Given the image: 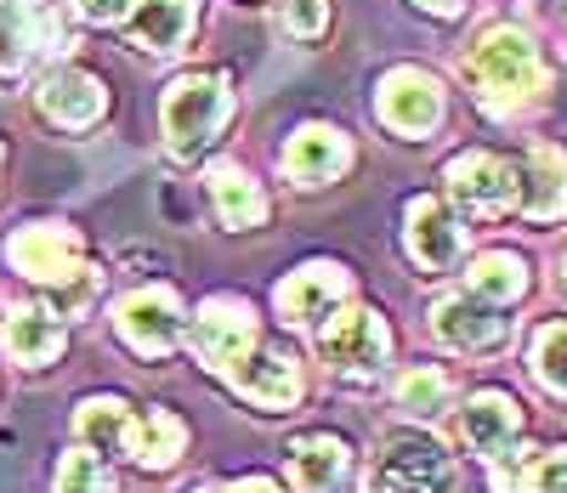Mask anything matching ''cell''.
Instances as JSON below:
<instances>
[{
    "instance_id": "25",
    "label": "cell",
    "mask_w": 567,
    "mask_h": 493,
    "mask_svg": "<svg viewBox=\"0 0 567 493\" xmlns=\"http://www.w3.org/2000/svg\"><path fill=\"white\" fill-rule=\"evenodd\" d=\"M125 425H131V409L120 403V398H91V403H80V414H74V431L85 436V449L91 454H120V442H125Z\"/></svg>"
},
{
    "instance_id": "8",
    "label": "cell",
    "mask_w": 567,
    "mask_h": 493,
    "mask_svg": "<svg viewBox=\"0 0 567 493\" xmlns=\"http://www.w3.org/2000/svg\"><path fill=\"white\" fill-rule=\"evenodd\" d=\"M194 347H199V358H205L210 369L233 374V369L250 358V347H256V318H250V307L233 301V295H216V301H205L199 318H194Z\"/></svg>"
},
{
    "instance_id": "18",
    "label": "cell",
    "mask_w": 567,
    "mask_h": 493,
    "mask_svg": "<svg viewBox=\"0 0 567 493\" xmlns=\"http://www.w3.org/2000/svg\"><path fill=\"white\" fill-rule=\"evenodd\" d=\"M182 442H187V425H182L176 414H165V409H148L142 420H131V425H125L120 454H125V460H136L142 471H165V465H176Z\"/></svg>"
},
{
    "instance_id": "6",
    "label": "cell",
    "mask_w": 567,
    "mask_h": 493,
    "mask_svg": "<svg viewBox=\"0 0 567 493\" xmlns=\"http://www.w3.org/2000/svg\"><path fill=\"white\" fill-rule=\"evenodd\" d=\"M114 323H120V340L131 352H142V358H165L176 340H182V301L171 289H136V295H125L120 301V312H114Z\"/></svg>"
},
{
    "instance_id": "5",
    "label": "cell",
    "mask_w": 567,
    "mask_h": 493,
    "mask_svg": "<svg viewBox=\"0 0 567 493\" xmlns=\"http://www.w3.org/2000/svg\"><path fill=\"white\" fill-rule=\"evenodd\" d=\"M318 352L336 363L341 374H374L386 363L392 352V335L381 323V312H369V307H347L329 318V329L318 335Z\"/></svg>"
},
{
    "instance_id": "10",
    "label": "cell",
    "mask_w": 567,
    "mask_h": 493,
    "mask_svg": "<svg viewBox=\"0 0 567 493\" xmlns=\"http://www.w3.org/2000/svg\"><path fill=\"white\" fill-rule=\"evenodd\" d=\"M432 329L454 352H488L505 340V318H499L494 301H483V295H449V301H437Z\"/></svg>"
},
{
    "instance_id": "34",
    "label": "cell",
    "mask_w": 567,
    "mask_h": 493,
    "mask_svg": "<svg viewBox=\"0 0 567 493\" xmlns=\"http://www.w3.org/2000/svg\"><path fill=\"white\" fill-rule=\"evenodd\" d=\"M0 160H7V154H0Z\"/></svg>"
},
{
    "instance_id": "29",
    "label": "cell",
    "mask_w": 567,
    "mask_h": 493,
    "mask_svg": "<svg viewBox=\"0 0 567 493\" xmlns=\"http://www.w3.org/2000/svg\"><path fill=\"white\" fill-rule=\"evenodd\" d=\"M58 493H114V476H109V465L91 454V449H80V454H63Z\"/></svg>"
},
{
    "instance_id": "28",
    "label": "cell",
    "mask_w": 567,
    "mask_h": 493,
    "mask_svg": "<svg viewBox=\"0 0 567 493\" xmlns=\"http://www.w3.org/2000/svg\"><path fill=\"white\" fill-rule=\"evenodd\" d=\"M534 374L545 391H561L567 398V323H545L534 340Z\"/></svg>"
},
{
    "instance_id": "27",
    "label": "cell",
    "mask_w": 567,
    "mask_h": 493,
    "mask_svg": "<svg viewBox=\"0 0 567 493\" xmlns=\"http://www.w3.org/2000/svg\"><path fill=\"white\" fill-rule=\"evenodd\" d=\"M449 403V374L443 369H409L398 380V409L403 414H437Z\"/></svg>"
},
{
    "instance_id": "12",
    "label": "cell",
    "mask_w": 567,
    "mask_h": 493,
    "mask_svg": "<svg viewBox=\"0 0 567 493\" xmlns=\"http://www.w3.org/2000/svg\"><path fill=\"white\" fill-rule=\"evenodd\" d=\"M516 431H523V409H516V398H505V391H483V398H471L465 414H460V442L483 460H499L516 442Z\"/></svg>"
},
{
    "instance_id": "20",
    "label": "cell",
    "mask_w": 567,
    "mask_h": 493,
    "mask_svg": "<svg viewBox=\"0 0 567 493\" xmlns=\"http://www.w3.org/2000/svg\"><path fill=\"white\" fill-rule=\"evenodd\" d=\"M347 442L341 436H301L290 442V471H296V487L301 493H336L347 482Z\"/></svg>"
},
{
    "instance_id": "7",
    "label": "cell",
    "mask_w": 567,
    "mask_h": 493,
    "mask_svg": "<svg viewBox=\"0 0 567 493\" xmlns=\"http://www.w3.org/2000/svg\"><path fill=\"white\" fill-rule=\"evenodd\" d=\"M449 193L460 199L465 216H477V222H494L516 205V171L494 154H460L449 160Z\"/></svg>"
},
{
    "instance_id": "2",
    "label": "cell",
    "mask_w": 567,
    "mask_h": 493,
    "mask_svg": "<svg viewBox=\"0 0 567 493\" xmlns=\"http://www.w3.org/2000/svg\"><path fill=\"white\" fill-rule=\"evenodd\" d=\"M233 109V96H227V80L216 74H187L165 91V136H171V154L176 160H194L199 147L221 131Z\"/></svg>"
},
{
    "instance_id": "9",
    "label": "cell",
    "mask_w": 567,
    "mask_h": 493,
    "mask_svg": "<svg viewBox=\"0 0 567 493\" xmlns=\"http://www.w3.org/2000/svg\"><path fill=\"white\" fill-rule=\"evenodd\" d=\"M381 120L403 136H425L443 120V85L420 69H392L381 80Z\"/></svg>"
},
{
    "instance_id": "13",
    "label": "cell",
    "mask_w": 567,
    "mask_h": 493,
    "mask_svg": "<svg viewBox=\"0 0 567 493\" xmlns=\"http://www.w3.org/2000/svg\"><path fill=\"white\" fill-rule=\"evenodd\" d=\"M516 205L534 222H556L567 210V154L561 147H534L528 165L516 171Z\"/></svg>"
},
{
    "instance_id": "14",
    "label": "cell",
    "mask_w": 567,
    "mask_h": 493,
    "mask_svg": "<svg viewBox=\"0 0 567 493\" xmlns=\"http://www.w3.org/2000/svg\"><path fill=\"white\" fill-rule=\"evenodd\" d=\"M403 222H409V233H403L409 238V256L420 267H432V273L454 267V256H460V222L437 199H409Z\"/></svg>"
},
{
    "instance_id": "31",
    "label": "cell",
    "mask_w": 567,
    "mask_h": 493,
    "mask_svg": "<svg viewBox=\"0 0 567 493\" xmlns=\"http://www.w3.org/2000/svg\"><path fill=\"white\" fill-rule=\"evenodd\" d=\"M74 7H80V18H91V23H120V18L136 12V0H74Z\"/></svg>"
},
{
    "instance_id": "19",
    "label": "cell",
    "mask_w": 567,
    "mask_h": 493,
    "mask_svg": "<svg viewBox=\"0 0 567 493\" xmlns=\"http://www.w3.org/2000/svg\"><path fill=\"white\" fill-rule=\"evenodd\" d=\"M194 34V0H136L131 12V40L148 52H182Z\"/></svg>"
},
{
    "instance_id": "4",
    "label": "cell",
    "mask_w": 567,
    "mask_h": 493,
    "mask_svg": "<svg viewBox=\"0 0 567 493\" xmlns=\"http://www.w3.org/2000/svg\"><path fill=\"white\" fill-rule=\"evenodd\" d=\"M7 256H12V267H18L23 278L52 284V289H58V284H74V278H80V261H85L80 233L63 227V222H34V227L12 233Z\"/></svg>"
},
{
    "instance_id": "33",
    "label": "cell",
    "mask_w": 567,
    "mask_h": 493,
    "mask_svg": "<svg viewBox=\"0 0 567 493\" xmlns=\"http://www.w3.org/2000/svg\"><path fill=\"white\" fill-rule=\"evenodd\" d=\"M420 7H425V12H437V18H454L465 0H420Z\"/></svg>"
},
{
    "instance_id": "17",
    "label": "cell",
    "mask_w": 567,
    "mask_h": 493,
    "mask_svg": "<svg viewBox=\"0 0 567 493\" xmlns=\"http://www.w3.org/2000/svg\"><path fill=\"white\" fill-rule=\"evenodd\" d=\"M103 85L91 80V74H80V69H58V74H45L40 80V109L52 114L58 125H69V131H80V125H91L103 114Z\"/></svg>"
},
{
    "instance_id": "32",
    "label": "cell",
    "mask_w": 567,
    "mask_h": 493,
    "mask_svg": "<svg viewBox=\"0 0 567 493\" xmlns=\"http://www.w3.org/2000/svg\"><path fill=\"white\" fill-rule=\"evenodd\" d=\"M216 493H278L267 476H245V482H233V487H216Z\"/></svg>"
},
{
    "instance_id": "21",
    "label": "cell",
    "mask_w": 567,
    "mask_h": 493,
    "mask_svg": "<svg viewBox=\"0 0 567 493\" xmlns=\"http://www.w3.org/2000/svg\"><path fill=\"white\" fill-rule=\"evenodd\" d=\"M0 340H7V352H12L18 363L40 369V363H52V358L63 352V323L45 312V307H12Z\"/></svg>"
},
{
    "instance_id": "23",
    "label": "cell",
    "mask_w": 567,
    "mask_h": 493,
    "mask_svg": "<svg viewBox=\"0 0 567 493\" xmlns=\"http://www.w3.org/2000/svg\"><path fill=\"white\" fill-rule=\"evenodd\" d=\"M210 199H216V210H221L227 227H256V222L267 216L261 187H256L250 171H239V165H216V171H210Z\"/></svg>"
},
{
    "instance_id": "26",
    "label": "cell",
    "mask_w": 567,
    "mask_h": 493,
    "mask_svg": "<svg viewBox=\"0 0 567 493\" xmlns=\"http://www.w3.org/2000/svg\"><path fill=\"white\" fill-rule=\"evenodd\" d=\"M528 289V267L516 261V256H477L471 261V295H483V301H494V307H511L516 295Z\"/></svg>"
},
{
    "instance_id": "1",
    "label": "cell",
    "mask_w": 567,
    "mask_h": 493,
    "mask_svg": "<svg viewBox=\"0 0 567 493\" xmlns=\"http://www.w3.org/2000/svg\"><path fill=\"white\" fill-rule=\"evenodd\" d=\"M465 74H471V85H477V96L488 109H516L545 85L539 52L528 45V34H516V29H488L477 40V52H471Z\"/></svg>"
},
{
    "instance_id": "3",
    "label": "cell",
    "mask_w": 567,
    "mask_h": 493,
    "mask_svg": "<svg viewBox=\"0 0 567 493\" xmlns=\"http://www.w3.org/2000/svg\"><path fill=\"white\" fill-rule=\"evenodd\" d=\"M369 482H374V493H449L454 465H449V454L437 449L432 436L409 431V436H392L381 449Z\"/></svg>"
},
{
    "instance_id": "15",
    "label": "cell",
    "mask_w": 567,
    "mask_h": 493,
    "mask_svg": "<svg viewBox=\"0 0 567 493\" xmlns=\"http://www.w3.org/2000/svg\"><path fill=\"white\" fill-rule=\"evenodd\" d=\"M341 295H347V273H341L336 261H312V267H301V273L284 278L278 312L296 318V323H312V318H323L329 307H336Z\"/></svg>"
},
{
    "instance_id": "11",
    "label": "cell",
    "mask_w": 567,
    "mask_h": 493,
    "mask_svg": "<svg viewBox=\"0 0 567 493\" xmlns=\"http://www.w3.org/2000/svg\"><path fill=\"white\" fill-rule=\"evenodd\" d=\"M352 160V147L336 125H301L290 136V147H284V171H290V182L301 187H323V182H336Z\"/></svg>"
},
{
    "instance_id": "22",
    "label": "cell",
    "mask_w": 567,
    "mask_h": 493,
    "mask_svg": "<svg viewBox=\"0 0 567 493\" xmlns=\"http://www.w3.org/2000/svg\"><path fill=\"white\" fill-rule=\"evenodd\" d=\"M52 34H58V23L45 18V12H34L29 0H0V74L23 69V63L34 58V45L52 40ZM58 40H63V34H58Z\"/></svg>"
},
{
    "instance_id": "16",
    "label": "cell",
    "mask_w": 567,
    "mask_h": 493,
    "mask_svg": "<svg viewBox=\"0 0 567 493\" xmlns=\"http://www.w3.org/2000/svg\"><path fill=\"white\" fill-rule=\"evenodd\" d=\"M233 386H239V398H250L256 409H290L301 398V374H296V358L284 352H256L233 369Z\"/></svg>"
},
{
    "instance_id": "24",
    "label": "cell",
    "mask_w": 567,
    "mask_h": 493,
    "mask_svg": "<svg viewBox=\"0 0 567 493\" xmlns=\"http://www.w3.org/2000/svg\"><path fill=\"white\" fill-rule=\"evenodd\" d=\"M499 493H567V449H539L494 476Z\"/></svg>"
},
{
    "instance_id": "30",
    "label": "cell",
    "mask_w": 567,
    "mask_h": 493,
    "mask_svg": "<svg viewBox=\"0 0 567 493\" xmlns=\"http://www.w3.org/2000/svg\"><path fill=\"white\" fill-rule=\"evenodd\" d=\"M323 23H329V0H284V29L290 34L312 40L323 34Z\"/></svg>"
}]
</instances>
